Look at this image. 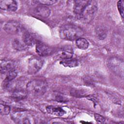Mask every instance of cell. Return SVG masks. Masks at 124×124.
<instances>
[{
    "label": "cell",
    "mask_w": 124,
    "mask_h": 124,
    "mask_svg": "<svg viewBox=\"0 0 124 124\" xmlns=\"http://www.w3.org/2000/svg\"><path fill=\"white\" fill-rule=\"evenodd\" d=\"M27 92L21 89L15 90L12 92V97L15 99L20 100L24 99L27 96Z\"/></svg>",
    "instance_id": "cell-19"
},
{
    "label": "cell",
    "mask_w": 124,
    "mask_h": 124,
    "mask_svg": "<svg viewBox=\"0 0 124 124\" xmlns=\"http://www.w3.org/2000/svg\"><path fill=\"white\" fill-rule=\"evenodd\" d=\"M35 13L39 16L47 17L50 14V10L47 6L44 5H38L34 9Z\"/></svg>",
    "instance_id": "cell-14"
},
{
    "label": "cell",
    "mask_w": 124,
    "mask_h": 124,
    "mask_svg": "<svg viewBox=\"0 0 124 124\" xmlns=\"http://www.w3.org/2000/svg\"><path fill=\"white\" fill-rule=\"evenodd\" d=\"M22 40L28 47L32 46L39 42L34 34L25 30L22 33Z\"/></svg>",
    "instance_id": "cell-8"
},
{
    "label": "cell",
    "mask_w": 124,
    "mask_h": 124,
    "mask_svg": "<svg viewBox=\"0 0 124 124\" xmlns=\"http://www.w3.org/2000/svg\"><path fill=\"white\" fill-rule=\"evenodd\" d=\"M12 46L13 48L17 51L24 50L28 47L23 40L18 38H15L13 40L12 42Z\"/></svg>",
    "instance_id": "cell-16"
},
{
    "label": "cell",
    "mask_w": 124,
    "mask_h": 124,
    "mask_svg": "<svg viewBox=\"0 0 124 124\" xmlns=\"http://www.w3.org/2000/svg\"><path fill=\"white\" fill-rule=\"evenodd\" d=\"M12 119L17 124H31L32 119L31 116L24 110H17L14 111L11 115Z\"/></svg>",
    "instance_id": "cell-5"
},
{
    "label": "cell",
    "mask_w": 124,
    "mask_h": 124,
    "mask_svg": "<svg viewBox=\"0 0 124 124\" xmlns=\"http://www.w3.org/2000/svg\"><path fill=\"white\" fill-rule=\"evenodd\" d=\"M1 9L9 12L16 11L17 9V3L13 0H2L0 1Z\"/></svg>",
    "instance_id": "cell-9"
},
{
    "label": "cell",
    "mask_w": 124,
    "mask_h": 124,
    "mask_svg": "<svg viewBox=\"0 0 124 124\" xmlns=\"http://www.w3.org/2000/svg\"><path fill=\"white\" fill-rule=\"evenodd\" d=\"M36 3L44 5H50L56 3L58 1L56 0H41L35 1Z\"/></svg>",
    "instance_id": "cell-23"
},
{
    "label": "cell",
    "mask_w": 124,
    "mask_h": 124,
    "mask_svg": "<svg viewBox=\"0 0 124 124\" xmlns=\"http://www.w3.org/2000/svg\"><path fill=\"white\" fill-rule=\"evenodd\" d=\"M97 11V2L95 0H90L82 12L78 16V17L81 22L88 23L93 19Z\"/></svg>",
    "instance_id": "cell-3"
},
{
    "label": "cell",
    "mask_w": 124,
    "mask_h": 124,
    "mask_svg": "<svg viewBox=\"0 0 124 124\" xmlns=\"http://www.w3.org/2000/svg\"><path fill=\"white\" fill-rule=\"evenodd\" d=\"M11 110L10 107L6 105L0 104V113L1 115H6L10 113Z\"/></svg>",
    "instance_id": "cell-22"
},
{
    "label": "cell",
    "mask_w": 124,
    "mask_h": 124,
    "mask_svg": "<svg viewBox=\"0 0 124 124\" xmlns=\"http://www.w3.org/2000/svg\"><path fill=\"white\" fill-rule=\"evenodd\" d=\"M46 110L48 113L56 115L57 116H62L65 113V111L62 108L52 106H47Z\"/></svg>",
    "instance_id": "cell-15"
},
{
    "label": "cell",
    "mask_w": 124,
    "mask_h": 124,
    "mask_svg": "<svg viewBox=\"0 0 124 124\" xmlns=\"http://www.w3.org/2000/svg\"><path fill=\"white\" fill-rule=\"evenodd\" d=\"M90 0H80L74 1L73 12L78 16L82 12L85 7L87 5Z\"/></svg>",
    "instance_id": "cell-12"
},
{
    "label": "cell",
    "mask_w": 124,
    "mask_h": 124,
    "mask_svg": "<svg viewBox=\"0 0 124 124\" xmlns=\"http://www.w3.org/2000/svg\"><path fill=\"white\" fill-rule=\"evenodd\" d=\"M3 30L10 34H16L22 33L25 30L19 23L16 21H9L3 26Z\"/></svg>",
    "instance_id": "cell-6"
},
{
    "label": "cell",
    "mask_w": 124,
    "mask_h": 124,
    "mask_svg": "<svg viewBox=\"0 0 124 124\" xmlns=\"http://www.w3.org/2000/svg\"><path fill=\"white\" fill-rule=\"evenodd\" d=\"M84 34L82 29L73 24H66L60 29L61 38L67 40H74L79 38Z\"/></svg>",
    "instance_id": "cell-1"
},
{
    "label": "cell",
    "mask_w": 124,
    "mask_h": 124,
    "mask_svg": "<svg viewBox=\"0 0 124 124\" xmlns=\"http://www.w3.org/2000/svg\"><path fill=\"white\" fill-rule=\"evenodd\" d=\"M47 83L42 79H34L28 82L26 86V91L28 94L33 97H40L46 92Z\"/></svg>",
    "instance_id": "cell-2"
},
{
    "label": "cell",
    "mask_w": 124,
    "mask_h": 124,
    "mask_svg": "<svg viewBox=\"0 0 124 124\" xmlns=\"http://www.w3.org/2000/svg\"><path fill=\"white\" fill-rule=\"evenodd\" d=\"M108 66L114 73L121 77H123L124 63L122 60L116 57L111 58L108 62Z\"/></svg>",
    "instance_id": "cell-4"
},
{
    "label": "cell",
    "mask_w": 124,
    "mask_h": 124,
    "mask_svg": "<svg viewBox=\"0 0 124 124\" xmlns=\"http://www.w3.org/2000/svg\"><path fill=\"white\" fill-rule=\"evenodd\" d=\"M73 49L70 46H66L62 47L58 53V56L62 59H69L72 57L73 55Z\"/></svg>",
    "instance_id": "cell-13"
},
{
    "label": "cell",
    "mask_w": 124,
    "mask_h": 124,
    "mask_svg": "<svg viewBox=\"0 0 124 124\" xmlns=\"http://www.w3.org/2000/svg\"><path fill=\"white\" fill-rule=\"evenodd\" d=\"M94 118L96 121L99 123H103L105 121V118L102 116L98 114H95Z\"/></svg>",
    "instance_id": "cell-25"
},
{
    "label": "cell",
    "mask_w": 124,
    "mask_h": 124,
    "mask_svg": "<svg viewBox=\"0 0 124 124\" xmlns=\"http://www.w3.org/2000/svg\"><path fill=\"white\" fill-rule=\"evenodd\" d=\"M15 63L11 60H3L0 62V73L1 74H6L9 72L15 69Z\"/></svg>",
    "instance_id": "cell-11"
},
{
    "label": "cell",
    "mask_w": 124,
    "mask_h": 124,
    "mask_svg": "<svg viewBox=\"0 0 124 124\" xmlns=\"http://www.w3.org/2000/svg\"><path fill=\"white\" fill-rule=\"evenodd\" d=\"M95 32L97 37L99 40L104 39L107 35V30L106 28L102 25H99L96 27Z\"/></svg>",
    "instance_id": "cell-17"
},
{
    "label": "cell",
    "mask_w": 124,
    "mask_h": 124,
    "mask_svg": "<svg viewBox=\"0 0 124 124\" xmlns=\"http://www.w3.org/2000/svg\"><path fill=\"white\" fill-rule=\"evenodd\" d=\"M17 75V71L16 69H14L9 72L6 74L4 81L6 83L12 81L13 79H14L16 77Z\"/></svg>",
    "instance_id": "cell-21"
},
{
    "label": "cell",
    "mask_w": 124,
    "mask_h": 124,
    "mask_svg": "<svg viewBox=\"0 0 124 124\" xmlns=\"http://www.w3.org/2000/svg\"><path fill=\"white\" fill-rule=\"evenodd\" d=\"M44 61L37 57H31L29 61L28 71L30 74H34L37 73L42 68Z\"/></svg>",
    "instance_id": "cell-7"
},
{
    "label": "cell",
    "mask_w": 124,
    "mask_h": 124,
    "mask_svg": "<svg viewBox=\"0 0 124 124\" xmlns=\"http://www.w3.org/2000/svg\"><path fill=\"white\" fill-rule=\"evenodd\" d=\"M35 49L36 53L41 56H48L52 52V49L50 47L39 41L36 44Z\"/></svg>",
    "instance_id": "cell-10"
},
{
    "label": "cell",
    "mask_w": 124,
    "mask_h": 124,
    "mask_svg": "<svg viewBox=\"0 0 124 124\" xmlns=\"http://www.w3.org/2000/svg\"><path fill=\"white\" fill-rule=\"evenodd\" d=\"M60 63L65 67H74L78 65L79 62L77 59L71 58L69 59H62Z\"/></svg>",
    "instance_id": "cell-18"
},
{
    "label": "cell",
    "mask_w": 124,
    "mask_h": 124,
    "mask_svg": "<svg viewBox=\"0 0 124 124\" xmlns=\"http://www.w3.org/2000/svg\"><path fill=\"white\" fill-rule=\"evenodd\" d=\"M118 10L119 12L120 16L122 19L124 17V1L123 0H119L117 2Z\"/></svg>",
    "instance_id": "cell-24"
},
{
    "label": "cell",
    "mask_w": 124,
    "mask_h": 124,
    "mask_svg": "<svg viewBox=\"0 0 124 124\" xmlns=\"http://www.w3.org/2000/svg\"><path fill=\"white\" fill-rule=\"evenodd\" d=\"M76 45L78 48L82 50H85L89 46V43L88 41L83 38H79L77 39Z\"/></svg>",
    "instance_id": "cell-20"
}]
</instances>
